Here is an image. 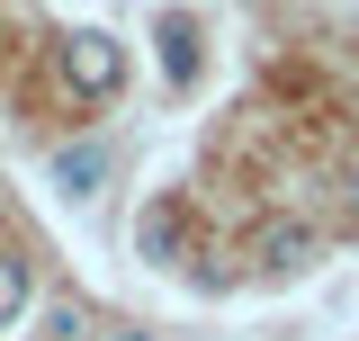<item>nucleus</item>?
Segmentation results:
<instances>
[{
    "mask_svg": "<svg viewBox=\"0 0 359 341\" xmlns=\"http://www.w3.org/2000/svg\"><path fill=\"white\" fill-rule=\"evenodd\" d=\"M63 81L81 90V99H108V90L126 81V45L108 36V27H72L63 36Z\"/></svg>",
    "mask_w": 359,
    "mask_h": 341,
    "instance_id": "1",
    "label": "nucleus"
},
{
    "mask_svg": "<svg viewBox=\"0 0 359 341\" xmlns=\"http://www.w3.org/2000/svg\"><path fill=\"white\" fill-rule=\"evenodd\" d=\"M252 260H261L269 279H297V269L314 260V225L306 215H269L261 234H252Z\"/></svg>",
    "mask_w": 359,
    "mask_h": 341,
    "instance_id": "2",
    "label": "nucleus"
},
{
    "mask_svg": "<svg viewBox=\"0 0 359 341\" xmlns=\"http://www.w3.org/2000/svg\"><path fill=\"white\" fill-rule=\"evenodd\" d=\"M54 180H63V198H90V189L108 180V153H99V144H72V153L54 162Z\"/></svg>",
    "mask_w": 359,
    "mask_h": 341,
    "instance_id": "3",
    "label": "nucleus"
},
{
    "mask_svg": "<svg viewBox=\"0 0 359 341\" xmlns=\"http://www.w3.org/2000/svg\"><path fill=\"white\" fill-rule=\"evenodd\" d=\"M27 297H36L27 260H18V252H0V323H18V314H27Z\"/></svg>",
    "mask_w": 359,
    "mask_h": 341,
    "instance_id": "4",
    "label": "nucleus"
},
{
    "mask_svg": "<svg viewBox=\"0 0 359 341\" xmlns=\"http://www.w3.org/2000/svg\"><path fill=\"white\" fill-rule=\"evenodd\" d=\"M162 72H171V81L198 72V36H189V18H162Z\"/></svg>",
    "mask_w": 359,
    "mask_h": 341,
    "instance_id": "5",
    "label": "nucleus"
},
{
    "mask_svg": "<svg viewBox=\"0 0 359 341\" xmlns=\"http://www.w3.org/2000/svg\"><path fill=\"white\" fill-rule=\"evenodd\" d=\"M72 333H81V305L54 297V305H45V341H72Z\"/></svg>",
    "mask_w": 359,
    "mask_h": 341,
    "instance_id": "6",
    "label": "nucleus"
},
{
    "mask_svg": "<svg viewBox=\"0 0 359 341\" xmlns=\"http://www.w3.org/2000/svg\"><path fill=\"white\" fill-rule=\"evenodd\" d=\"M351 225H359V170H351Z\"/></svg>",
    "mask_w": 359,
    "mask_h": 341,
    "instance_id": "7",
    "label": "nucleus"
},
{
    "mask_svg": "<svg viewBox=\"0 0 359 341\" xmlns=\"http://www.w3.org/2000/svg\"><path fill=\"white\" fill-rule=\"evenodd\" d=\"M108 341H153V333H108Z\"/></svg>",
    "mask_w": 359,
    "mask_h": 341,
    "instance_id": "8",
    "label": "nucleus"
}]
</instances>
